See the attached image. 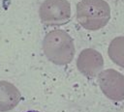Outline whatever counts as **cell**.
<instances>
[{
  "label": "cell",
  "mask_w": 124,
  "mask_h": 112,
  "mask_svg": "<svg viewBox=\"0 0 124 112\" xmlns=\"http://www.w3.org/2000/svg\"><path fill=\"white\" fill-rule=\"evenodd\" d=\"M109 18L110 8L105 0H81L77 5V19L87 30L105 27Z\"/></svg>",
  "instance_id": "obj_1"
},
{
  "label": "cell",
  "mask_w": 124,
  "mask_h": 112,
  "mask_svg": "<svg viewBox=\"0 0 124 112\" xmlns=\"http://www.w3.org/2000/svg\"><path fill=\"white\" fill-rule=\"evenodd\" d=\"M44 49L46 57L56 65H67L75 56L72 37L63 30L50 31L45 38Z\"/></svg>",
  "instance_id": "obj_2"
},
{
  "label": "cell",
  "mask_w": 124,
  "mask_h": 112,
  "mask_svg": "<svg viewBox=\"0 0 124 112\" xmlns=\"http://www.w3.org/2000/svg\"><path fill=\"white\" fill-rule=\"evenodd\" d=\"M42 20L48 26H60L71 17V6L68 0H46L41 7Z\"/></svg>",
  "instance_id": "obj_3"
},
{
  "label": "cell",
  "mask_w": 124,
  "mask_h": 112,
  "mask_svg": "<svg viewBox=\"0 0 124 112\" xmlns=\"http://www.w3.org/2000/svg\"><path fill=\"white\" fill-rule=\"evenodd\" d=\"M98 84L104 95L112 100L124 99V75L113 69L102 70L98 74Z\"/></svg>",
  "instance_id": "obj_4"
},
{
  "label": "cell",
  "mask_w": 124,
  "mask_h": 112,
  "mask_svg": "<svg viewBox=\"0 0 124 112\" xmlns=\"http://www.w3.org/2000/svg\"><path fill=\"white\" fill-rule=\"evenodd\" d=\"M77 67L84 75L93 77L102 71L104 59L97 50L86 48L80 52L77 60Z\"/></svg>",
  "instance_id": "obj_5"
},
{
  "label": "cell",
  "mask_w": 124,
  "mask_h": 112,
  "mask_svg": "<svg viewBox=\"0 0 124 112\" xmlns=\"http://www.w3.org/2000/svg\"><path fill=\"white\" fill-rule=\"evenodd\" d=\"M108 54L113 63L124 68V37H116L110 42Z\"/></svg>",
  "instance_id": "obj_6"
},
{
  "label": "cell",
  "mask_w": 124,
  "mask_h": 112,
  "mask_svg": "<svg viewBox=\"0 0 124 112\" xmlns=\"http://www.w3.org/2000/svg\"><path fill=\"white\" fill-rule=\"evenodd\" d=\"M25 112H40V111H37V110H28V111H25Z\"/></svg>",
  "instance_id": "obj_7"
}]
</instances>
